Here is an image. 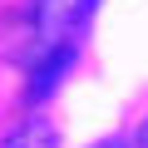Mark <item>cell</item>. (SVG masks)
<instances>
[{"label":"cell","mask_w":148,"mask_h":148,"mask_svg":"<svg viewBox=\"0 0 148 148\" xmlns=\"http://www.w3.org/2000/svg\"><path fill=\"white\" fill-rule=\"evenodd\" d=\"M84 10H89V0H30L25 5V45H20V54L30 59V69L45 54L74 45V30H79Z\"/></svg>","instance_id":"obj_1"},{"label":"cell","mask_w":148,"mask_h":148,"mask_svg":"<svg viewBox=\"0 0 148 148\" xmlns=\"http://www.w3.org/2000/svg\"><path fill=\"white\" fill-rule=\"evenodd\" d=\"M69 64H74V45H64V49L45 54V59H40V64L30 69V99H35V104H40V99H45V94H49V89L59 84V74H64Z\"/></svg>","instance_id":"obj_2"},{"label":"cell","mask_w":148,"mask_h":148,"mask_svg":"<svg viewBox=\"0 0 148 148\" xmlns=\"http://www.w3.org/2000/svg\"><path fill=\"white\" fill-rule=\"evenodd\" d=\"M0 148H59V133H54L49 119H25Z\"/></svg>","instance_id":"obj_3"},{"label":"cell","mask_w":148,"mask_h":148,"mask_svg":"<svg viewBox=\"0 0 148 148\" xmlns=\"http://www.w3.org/2000/svg\"><path fill=\"white\" fill-rule=\"evenodd\" d=\"M94 148H138V138H104V143H94Z\"/></svg>","instance_id":"obj_4"},{"label":"cell","mask_w":148,"mask_h":148,"mask_svg":"<svg viewBox=\"0 0 148 148\" xmlns=\"http://www.w3.org/2000/svg\"><path fill=\"white\" fill-rule=\"evenodd\" d=\"M138 148H148V123H143V128H138Z\"/></svg>","instance_id":"obj_5"},{"label":"cell","mask_w":148,"mask_h":148,"mask_svg":"<svg viewBox=\"0 0 148 148\" xmlns=\"http://www.w3.org/2000/svg\"><path fill=\"white\" fill-rule=\"evenodd\" d=\"M89 5H94V0H89Z\"/></svg>","instance_id":"obj_6"}]
</instances>
